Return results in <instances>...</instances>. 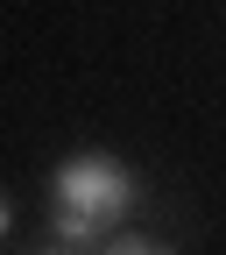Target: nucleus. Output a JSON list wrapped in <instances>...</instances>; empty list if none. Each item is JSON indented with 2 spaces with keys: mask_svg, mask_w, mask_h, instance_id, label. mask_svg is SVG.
<instances>
[{
  "mask_svg": "<svg viewBox=\"0 0 226 255\" xmlns=\"http://www.w3.org/2000/svg\"><path fill=\"white\" fill-rule=\"evenodd\" d=\"M50 199L106 220V227H127V220L142 213V177L127 170L120 156H106V149H78V156H64L50 170Z\"/></svg>",
  "mask_w": 226,
  "mask_h": 255,
  "instance_id": "obj_1",
  "label": "nucleus"
},
{
  "mask_svg": "<svg viewBox=\"0 0 226 255\" xmlns=\"http://www.w3.org/2000/svg\"><path fill=\"white\" fill-rule=\"evenodd\" d=\"M106 220H92V213H78V206H57L50 199V241H64V248H78V255H99L106 248Z\"/></svg>",
  "mask_w": 226,
  "mask_h": 255,
  "instance_id": "obj_2",
  "label": "nucleus"
},
{
  "mask_svg": "<svg viewBox=\"0 0 226 255\" xmlns=\"http://www.w3.org/2000/svg\"><path fill=\"white\" fill-rule=\"evenodd\" d=\"M99 255H177V248H170V241H155V234H127V227H113Z\"/></svg>",
  "mask_w": 226,
  "mask_h": 255,
  "instance_id": "obj_3",
  "label": "nucleus"
},
{
  "mask_svg": "<svg viewBox=\"0 0 226 255\" xmlns=\"http://www.w3.org/2000/svg\"><path fill=\"white\" fill-rule=\"evenodd\" d=\"M14 234V206H7V191H0V241Z\"/></svg>",
  "mask_w": 226,
  "mask_h": 255,
  "instance_id": "obj_4",
  "label": "nucleus"
},
{
  "mask_svg": "<svg viewBox=\"0 0 226 255\" xmlns=\"http://www.w3.org/2000/svg\"><path fill=\"white\" fill-rule=\"evenodd\" d=\"M36 255H78V248H64V241H50V248H36Z\"/></svg>",
  "mask_w": 226,
  "mask_h": 255,
  "instance_id": "obj_5",
  "label": "nucleus"
}]
</instances>
